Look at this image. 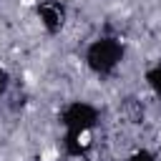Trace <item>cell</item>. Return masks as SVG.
<instances>
[{
  "label": "cell",
  "mask_w": 161,
  "mask_h": 161,
  "mask_svg": "<svg viewBox=\"0 0 161 161\" xmlns=\"http://www.w3.org/2000/svg\"><path fill=\"white\" fill-rule=\"evenodd\" d=\"M126 58V43L116 35H101L88 43L86 48V65L91 73L106 78L118 70V65Z\"/></svg>",
  "instance_id": "cell-1"
},
{
  "label": "cell",
  "mask_w": 161,
  "mask_h": 161,
  "mask_svg": "<svg viewBox=\"0 0 161 161\" xmlns=\"http://www.w3.org/2000/svg\"><path fill=\"white\" fill-rule=\"evenodd\" d=\"M101 121V111L88 101H70L60 111V126L70 133H91Z\"/></svg>",
  "instance_id": "cell-2"
},
{
  "label": "cell",
  "mask_w": 161,
  "mask_h": 161,
  "mask_svg": "<svg viewBox=\"0 0 161 161\" xmlns=\"http://www.w3.org/2000/svg\"><path fill=\"white\" fill-rule=\"evenodd\" d=\"M35 15H38V20H40V25H43V30L48 35H58L65 28L68 8L60 0H40L35 5Z\"/></svg>",
  "instance_id": "cell-3"
},
{
  "label": "cell",
  "mask_w": 161,
  "mask_h": 161,
  "mask_svg": "<svg viewBox=\"0 0 161 161\" xmlns=\"http://www.w3.org/2000/svg\"><path fill=\"white\" fill-rule=\"evenodd\" d=\"M86 136L88 133H70V131H65V136H63V151H65V156H70V158H80V156H86L88 153V141H86Z\"/></svg>",
  "instance_id": "cell-4"
},
{
  "label": "cell",
  "mask_w": 161,
  "mask_h": 161,
  "mask_svg": "<svg viewBox=\"0 0 161 161\" xmlns=\"http://www.w3.org/2000/svg\"><path fill=\"white\" fill-rule=\"evenodd\" d=\"M143 80H146V86L151 88V93L161 98V60L146 68V73H143Z\"/></svg>",
  "instance_id": "cell-5"
},
{
  "label": "cell",
  "mask_w": 161,
  "mask_h": 161,
  "mask_svg": "<svg viewBox=\"0 0 161 161\" xmlns=\"http://www.w3.org/2000/svg\"><path fill=\"white\" fill-rule=\"evenodd\" d=\"M126 161H158V158H156V153L148 151V148H136L133 153L126 156Z\"/></svg>",
  "instance_id": "cell-6"
},
{
  "label": "cell",
  "mask_w": 161,
  "mask_h": 161,
  "mask_svg": "<svg viewBox=\"0 0 161 161\" xmlns=\"http://www.w3.org/2000/svg\"><path fill=\"white\" fill-rule=\"evenodd\" d=\"M8 88H10V73L0 65V98L8 93Z\"/></svg>",
  "instance_id": "cell-7"
}]
</instances>
